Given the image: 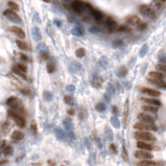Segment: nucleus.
I'll return each instance as SVG.
<instances>
[{
	"label": "nucleus",
	"instance_id": "26",
	"mask_svg": "<svg viewBox=\"0 0 166 166\" xmlns=\"http://www.w3.org/2000/svg\"><path fill=\"white\" fill-rule=\"evenodd\" d=\"M64 126H65L66 131H72V127H73L72 120L70 118H65L64 119Z\"/></svg>",
	"mask_w": 166,
	"mask_h": 166
},
{
	"label": "nucleus",
	"instance_id": "31",
	"mask_svg": "<svg viewBox=\"0 0 166 166\" xmlns=\"http://www.w3.org/2000/svg\"><path fill=\"white\" fill-rule=\"evenodd\" d=\"M7 6H9V9H11V10H13V11H15V12H18L19 11V5L16 3V2H14V1H9L7 2Z\"/></svg>",
	"mask_w": 166,
	"mask_h": 166
},
{
	"label": "nucleus",
	"instance_id": "24",
	"mask_svg": "<svg viewBox=\"0 0 166 166\" xmlns=\"http://www.w3.org/2000/svg\"><path fill=\"white\" fill-rule=\"evenodd\" d=\"M16 44H17V46H18L21 50L26 51V50L29 49V47H28V45H27V43L24 42V41H22V40H17V41H16Z\"/></svg>",
	"mask_w": 166,
	"mask_h": 166
},
{
	"label": "nucleus",
	"instance_id": "48",
	"mask_svg": "<svg viewBox=\"0 0 166 166\" xmlns=\"http://www.w3.org/2000/svg\"><path fill=\"white\" fill-rule=\"evenodd\" d=\"M41 58H42L43 60H48V59H49L48 52H41Z\"/></svg>",
	"mask_w": 166,
	"mask_h": 166
},
{
	"label": "nucleus",
	"instance_id": "12",
	"mask_svg": "<svg viewBox=\"0 0 166 166\" xmlns=\"http://www.w3.org/2000/svg\"><path fill=\"white\" fill-rule=\"evenodd\" d=\"M147 81L150 82L152 85H154L155 87L157 88H160V89H164L166 90V82L163 80V79H155V78H150V77H147Z\"/></svg>",
	"mask_w": 166,
	"mask_h": 166
},
{
	"label": "nucleus",
	"instance_id": "60",
	"mask_svg": "<svg viewBox=\"0 0 166 166\" xmlns=\"http://www.w3.org/2000/svg\"><path fill=\"white\" fill-rule=\"evenodd\" d=\"M44 2H49V0H43Z\"/></svg>",
	"mask_w": 166,
	"mask_h": 166
},
{
	"label": "nucleus",
	"instance_id": "41",
	"mask_svg": "<svg viewBox=\"0 0 166 166\" xmlns=\"http://www.w3.org/2000/svg\"><path fill=\"white\" fill-rule=\"evenodd\" d=\"M64 101H65L66 103L70 104V103H72V101H73V97H72L71 95H65V96H64Z\"/></svg>",
	"mask_w": 166,
	"mask_h": 166
},
{
	"label": "nucleus",
	"instance_id": "7",
	"mask_svg": "<svg viewBox=\"0 0 166 166\" xmlns=\"http://www.w3.org/2000/svg\"><path fill=\"white\" fill-rule=\"evenodd\" d=\"M140 13L144 16V17H148V18H153L154 15H155V12L153 11V9L149 6V5H146V4H142L139 9Z\"/></svg>",
	"mask_w": 166,
	"mask_h": 166
},
{
	"label": "nucleus",
	"instance_id": "4",
	"mask_svg": "<svg viewBox=\"0 0 166 166\" xmlns=\"http://www.w3.org/2000/svg\"><path fill=\"white\" fill-rule=\"evenodd\" d=\"M134 127L138 131H147V130H152V131H156L157 127L155 125V123H145V122H137L134 124Z\"/></svg>",
	"mask_w": 166,
	"mask_h": 166
},
{
	"label": "nucleus",
	"instance_id": "39",
	"mask_svg": "<svg viewBox=\"0 0 166 166\" xmlns=\"http://www.w3.org/2000/svg\"><path fill=\"white\" fill-rule=\"evenodd\" d=\"M137 27H138V29H139V31H144L147 27V24L145 22H143V21H140V23L137 25Z\"/></svg>",
	"mask_w": 166,
	"mask_h": 166
},
{
	"label": "nucleus",
	"instance_id": "33",
	"mask_svg": "<svg viewBox=\"0 0 166 166\" xmlns=\"http://www.w3.org/2000/svg\"><path fill=\"white\" fill-rule=\"evenodd\" d=\"M138 164H143V165H149V166H156L158 165L157 162H154L152 160H141Z\"/></svg>",
	"mask_w": 166,
	"mask_h": 166
},
{
	"label": "nucleus",
	"instance_id": "49",
	"mask_svg": "<svg viewBox=\"0 0 166 166\" xmlns=\"http://www.w3.org/2000/svg\"><path fill=\"white\" fill-rule=\"evenodd\" d=\"M66 90H67L68 92H74V90H75V87H74L73 85H68V86L66 87Z\"/></svg>",
	"mask_w": 166,
	"mask_h": 166
},
{
	"label": "nucleus",
	"instance_id": "50",
	"mask_svg": "<svg viewBox=\"0 0 166 166\" xmlns=\"http://www.w3.org/2000/svg\"><path fill=\"white\" fill-rule=\"evenodd\" d=\"M68 137H69V139H70V140L75 139V135L73 134V132H72V131H68Z\"/></svg>",
	"mask_w": 166,
	"mask_h": 166
},
{
	"label": "nucleus",
	"instance_id": "59",
	"mask_svg": "<svg viewBox=\"0 0 166 166\" xmlns=\"http://www.w3.org/2000/svg\"><path fill=\"white\" fill-rule=\"evenodd\" d=\"M138 166H149V165H143V164H138Z\"/></svg>",
	"mask_w": 166,
	"mask_h": 166
},
{
	"label": "nucleus",
	"instance_id": "34",
	"mask_svg": "<svg viewBox=\"0 0 166 166\" xmlns=\"http://www.w3.org/2000/svg\"><path fill=\"white\" fill-rule=\"evenodd\" d=\"M156 69L160 72H166V63H160L156 65Z\"/></svg>",
	"mask_w": 166,
	"mask_h": 166
},
{
	"label": "nucleus",
	"instance_id": "61",
	"mask_svg": "<svg viewBox=\"0 0 166 166\" xmlns=\"http://www.w3.org/2000/svg\"><path fill=\"white\" fill-rule=\"evenodd\" d=\"M163 1H165V0H163Z\"/></svg>",
	"mask_w": 166,
	"mask_h": 166
},
{
	"label": "nucleus",
	"instance_id": "1",
	"mask_svg": "<svg viewBox=\"0 0 166 166\" xmlns=\"http://www.w3.org/2000/svg\"><path fill=\"white\" fill-rule=\"evenodd\" d=\"M134 137L137 141H145V142H155L156 141V137L145 131H137L134 133Z\"/></svg>",
	"mask_w": 166,
	"mask_h": 166
},
{
	"label": "nucleus",
	"instance_id": "36",
	"mask_svg": "<svg viewBox=\"0 0 166 166\" xmlns=\"http://www.w3.org/2000/svg\"><path fill=\"white\" fill-rule=\"evenodd\" d=\"M72 33L74 35H76V36H82V35H84V31H82L79 26H75L74 29L72 31Z\"/></svg>",
	"mask_w": 166,
	"mask_h": 166
},
{
	"label": "nucleus",
	"instance_id": "17",
	"mask_svg": "<svg viewBox=\"0 0 166 166\" xmlns=\"http://www.w3.org/2000/svg\"><path fill=\"white\" fill-rule=\"evenodd\" d=\"M11 138L13 139V141L18 142V141H21L24 138V134L21 131H14L13 134L11 135Z\"/></svg>",
	"mask_w": 166,
	"mask_h": 166
},
{
	"label": "nucleus",
	"instance_id": "22",
	"mask_svg": "<svg viewBox=\"0 0 166 166\" xmlns=\"http://www.w3.org/2000/svg\"><path fill=\"white\" fill-rule=\"evenodd\" d=\"M19 103H20V102H19L18 98L15 97V96H12V97H10V98L6 99V105H9V107H11V108H14V107L18 105Z\"/></svg>",
	"mask_w": 166,
	"mask_h": 166
},
{
	"label": "nucleus",
	"instance_id": "58",
	"mask_svg": "<svg viewBox=\"0 0 166 166\" xmlns=\"http://www.w3.org/2000/svg\"><path fill=\"white\" fill-rule=\"evenodd\" d=\"M5 163H7V160H2L1 161V165H4Z\"/></svg>",
	"mask_w": 166,
	"mask_h": 166
},
{
	"label": "nucleus",
	"instance_id": "37",
	"mask_svg": "<svg viewBox=\"0 0 166 166\" xmlns=\"http://www.w3.org/2000/svg\"><path fill=\"white\" fill-rule=\"evenodd\" d=\"M95 109H96L97 112H103V111L105 110V105H104V103H102V102H98V103L95 105Z\"/></svg>",
	"mask_w": 166,
	"mask_h": 166
},
{
	"label": "nucleus",
	"instance_id": "62",
	"mask_svg": "<svg viewBox=\"0 0 166 166\" xmlns=\"http://www.w3.org/2000/svg\"><path fill=\"white\" fill-rule=\"evenodd\" d=\"M67 1H68V0H67Z\"/></svg>",
	"mask_w": 166,
	"mask_h": 166
},
{
	"label": "nucleus",
	"instance_id": "53",
	"mask_svg": "<svg viewBox=\"0 0 166 166\" xmlns=\"http://www.w3.org/2000/svg\"><path fill=\"white\" fill-rule=\"evenodd\" d=\"M112 110H113V113H114V114H116V115H117V114H118V108H117V107H116V105H114V107H113V109H112Z\"/></svg>",
	"mask_w": 166,
	"mask_h": 166
},
{
	"label": "nucleus",
	"instance_id": "47",
	"mask_svg": "<svg viewBox=\"0 0 166 166\" xmlns=\"http://www.w3.org/2000/svg\"><path fill=\"white\" fill-rule=\"evenodd\" d=\"M110 149L112 150L114 154H116V153H117V147H116V145H115L114 143H111V144H110Z\"/></svg>",
	"mask_w": 166,
	"mask_h": 166
},
{
	"label": "nucleus",
	"instance_id": "40",
	"mask_svg": "<svg viewBox=\"0 0 166 166\" xmlns=\"http://www.w3.org/2000/svg\"><path fill=\"white\" fill-rule=\"evenodd\" d=\"M16 67L20 70H22L23 72H26L27 71V66L25 64H22V63H19V64H16Z\"/></svg>",
	"mask_w": 166,
	"mask_h": 166
},
{
	"label": "nucleus",
	"instance_id": "9",
	"mask_svg": "<svg viewBox=\"0 0 166 166\" xmlns=\"http://www.w3.org/2000/svg\"><path fill=\"white\" fill-rule=\"evenodd\" d=\"M138 119L145 123H155V117L149 115V113H140L138 114Z\"/></svg>",
	"mask_w": 166,
	"mask_h": 166
},
{
	"label": "nucleus",
	"instance_id": "15",
	"mask_svg": "<svg viewBox=\"0 0 166 166\" xmlns=\"http://www.w3.org/2000/svg\"><path fill=\"white\" fill-rule=\"evenodd\" d=\"M141 19H139V17H137L135 15H132V16H129L126 18V23L129 25H132V26H137L138 24L140 23Z\"/></svg>",
	"mask_w": 166,
	"mask_h": 166
},
{
	"label": "nucleus",
	"instance_id": "20",
	"mask_svg": "<svg viewBox=\"0 0 166 166\" xmlns=\"http://www.w3.org/2000/svg\"><path fill=\"white\" fill-rule=\"evenodd\" d=\"M148 77L150 78H155V79H164V74L160 71H150L148 73Z\"/></svg>",
	"mask_w": 166,
	"mask_h": 166
},
{
	"label": "nucleus",
	"instance_id": "16",
	"mask_svg": "<svg viewBox=\"0 0 166 166\" xmlns=\"http://www.w3.org/2000/svg\"><path fill=\"white\" fill-rule=\"evenodd\" d=\"M105 24L108 26L109 31H114V29H117V23L114 19H112L111 17H108L107 20H105Z\"/></svg>",
	"mask_w": 166,
	"mask_h": 166
},
{
	"label": "nucleus",
	"instance_id": "29",
	"mask_svg": "<svg viewBox=\"0 0 166 166\" xmlns=\"http://www.w3.org/2000/svg\"><path fill=\"white\" fill-rule=\"evenodd\" d=\"M2 153H3L4 156H11L13 154V147L11 145H5L2 148Z\"/></svg>",
	"mask_w": 166,
	"mask_h": 166
},
{
	"label": "nucleus",
	"instance_id": "32",
	"mask_svg": "<svg viewBox=\"0 0 166 166\" xmlns=\"http://www.w3.org/2000/svg\"><path fill=\"white\" fill-rule=\"evenodd\" d=\"M47 71L49 73H53L55 71V64H54V62H52V61L48 62V64H47Z\"/></svg>",
	"mask_w": 166,
	"mask_h": 166
},
{
	"label": "nucleus",
	"instance_id": "14",
	"mask_svg": "<svg viewBox=\"0 0 166 166\" xmlns=\"http://www.w3.org/2000/svg\"><path fill=\"white\" fill-rule=\"evenodd\" d=\"M137 147L139 148V149H143V150H153L155 148L154 145H152L149 142H145V141H137Z\"/></svg>",
	"mask_w": 166,
	"mask_h": 166
},
{
	"label": "nucleus",
	"instance_id": "45",
	"mask_svg": "<svg viewBox=\"0 0 166 166\" xmlns=\"http://www.w3.org/2000/svg\"><path fill=\"white\" fill-rule=\"evenodd\" d=\"M122 157H123V159L125 160V161H127L129 160V158H127V152H126V147L123 145L122 146Z\"/></svg>",
	"mask_w": 166,
	"mask_h": 166
},
{
	"label": "nucleus",
	"instance_id": "35",
	"mask_svg": "<svg viewBox=\"0 0 166 166\" xmlns=\"http://www.w3.org/2000/svg\"><path fill=\"white\" fill-rule=\"evenodd\" d=\"M75 54H76L77 58H84L85 54H86V50H85L84 48H78V49L76 50Z\"/></svg>",
	"mask_w": 166,
	"mask_h": 166
},
{
	"label": "nucleus",
	"instance_id": "6",
	"mask_svg": "<svg viewBox=\"0 0 166 166\" xmlns=\"http://www.w3.org/2000/svg\"><path fill=\"white\" fill-rule=\"evenodd\" d=\"M85 5H86V3H82L80 0H73L71 2V6H72L73 11L77 14H81L85 11Z\"/></svg>",
	"mask_w": 166,
	"mask_h": 166
},
{
	"label": "nucleus",
	"instance_id": "56",
	"mask_svg": "<svg viewBox=\"0 0 166 166\" xmlns=\"http://www.w3.org/2000/svg\"><path fill=\"white\" fill-rule=\"evenodd\" d=\"M48 164H50V165H52V166H54V165H55V163H54L52 160H48Z\"/></svg>",
	"mask_w": 166,
	"mask_h": 166
},
{
	"label": "nucleus",
	"instance_id": "43",
	"mask_svg": "<svg viewBox=\"0 0 166 166\" xmlns=\"http://www.w3.org/2000/svg\"><path fill=\"white\" fill-rule=\"evenodd\" d=\"M147 49H148V47H147V45H146V44L142 46V48L140 49V55H141V57H144V55L146 54Z\"/></svg>",
	"mask_w": 166,
	"mask_h": 166
},
{
	"label": "nucleus",
	"instance_id": "25",
	"mask_svg": "<svg viewBox=\"0 0 166 166\" xmlns=\"http://www.w3.org/2000/svg\"><path fill=\"white\" fill-rule=\"evenodd\" d=\"M104 135H105V138L109 140V141H113L114 140V135H113V132L110 127H105V131H104Z\"/></svg>",
	"mask_w": 166,
	"mask_h": 166
},
{
	"label": "nucleus",
	"instance_id": "28",
	"mask_svg": "<svg viewBox=\"0 0 166 166\" xmlns=\"http://www.w3.org/2000/svg\"><path fill=\"white\" fill-rule=\"evenodd\" d=\"M111 123H112V125L114 127H116V129L120 127V121H119V119L116 116H112V117H111Z\"/></svg>",
	"mask_w": 166,
	"mask_h": 166
},
{
	"label": "nucleus",
	"instance_id": "38",
	"mask_svg": "<svg viewBox=\"0 0 166 166\" xmlns=\"http://www.w3.org/2000/svg\"><path fill=\"white\" fill-rule=\"evenodd\" d=\"M19 58H20L21 61H24V62H31V59L27 57L25 53H23V52H21V53L19 54Z\"/></svg>",
	"mask_w": 166,
	"mask_h": 166
},
{
	"label": "nucleus",
	"instance_id": "8",
	"mask_svg": "<svg viewBox=\"0 0 166 166\" xmlns=\"http://www.w3.org/2000/svg\"><path fill=\"white\" fill-rule=\"evenodd\" d=\"M141 93L144 94V95H147L149 97H158L161 95V92L156 90V89H152V88H147V87H144L141 89Z\"/></svg>",
	"mask_w": 166,
	"mask_h": 166
},
{
	"label": "nucleus",
	"instance_id": "10",
	"mask_svg": "<svg viewBox=\"0 0 166 166\" xmlns=\"http://www.w3.org/2000/svg\"><path fill=\"white\" fill-rule=\"evenodd\" d=\"M86 6L87 7H89L90 9V13H91V15H92V17L97 21V22H100V21H102V18H103V15H102V13L101 12H99V11H97V10H95V9H93L89 3H86Z\"/></svg>",
	"mask_w": 166,
	"mask_h": 166
},
{
	"label": "nucleus",
	"instance_id": "11",
	"mask_svg": "<svg viewBox=\"0 0 166 166\" xmlns=\"http://www.w3.org/2000/svg\"><path fill=\"white\" fill-rule=\"evenodd\" d=\"M9 31L11 33H13L16 37H18L19 39H24L25 38V32L21 28V27H18V26H11Z\"/></svg>",
	"mask_w": 166,
	"mask_h": 166
},
{
	"label": "nucleus",
	"instance_id": "42",
	"mask_svg": "<svg viewBox=\"0 0 166 166\" xmlns=\"http://www.w3.org/2000/svg\"><path fill=\"white\" fill-rule=\"evenodd\" d=\"M33 34L34 35H36V40H39V39H41V34L39 33V29H38V27H35V28L33 29Z\"/></svg>",
	"mask_w": 166,
	"mask_h": 166
},
{
	"label": "nucleus",
	"instance_id": "18",
	"mask_svg": "<svg viewBox=\"0 0 166 166\" xmlns=\"http://www.w3.org/2000/svg\"><path fill=\"white\" fill-rule=\"evenodd\" d=\"M142 110L146 113H152V114H156L158 113V107H155V105H150V104H144L142 107Z\"/></svg>",
	"mask_w": 166,
	"mask_h": 166
},
{
	"label": "nucleus",
	"instance_id": "46",
	"mask_svg": "<svg viewBox=\"0 0 166 166\" xmlns=\"http://www.w3.org/2000/svg\"><path fill=\"white\" fill-rule=\"evenodd\" d=\"M153 2L158 9H160L162 6V4H163V0H153Z\"/></svg>",
	"mask_w": 166,
	"mask_h": 166
},
{
	"label": "nucleus",
	"instance_id": "54",
	"mask_svg": "<svg viewBox=\"0 0 166 166\" xmlns=\"http://www.w3.org/2000/svg\"><path fill=\"white\" fill-rule=\"evenodd\" d=\"M74 113H75L74 109H69V110H68V114H69V115H74Z\"/></svg>",
	"mask_w": 166,
	"mask_h": 166
},
{
	"label": "nucleus",
	"instance_id": "5",
	"mask_svg": "<svg viewBox=\"0 0 166 166\" xmlns=\"http://www.w3.org/2000/svg\"><path fill=\"white\" fill-rule=\"evenodd\" d=\"M135 157L137 159L141 160H152L153 159V154L148 150H143V149H138L135 152Z\"/></svg>",
	"mask_w": 166,
	"mask_h": 166
},
{
	"label": "nucleus",
	"instance_id": "30",
	"mask_svg": "<svg viewBox=\"0 0 166 166\" xmlns=\"http://www.w3.org/2000/svg\"><path fill=\"white\" fill-rule=\"evenodd\" d=\"M117 74H118L119 77H124V76L127 74V69H126V67H124V66L120 67V68L118 69V71H117Z\"/></svg>",
	"mask_w": 166,
	"mask_h": 166
},
{
	"label": "nucleus",
	"instance_id": "52",
	"mask_svg": "<svg viewBox=\"0 0 166 166\" xmlns=\"http://www.w3.org/2000/svg\"><path fill=\"white\" fill-rule=\"evenodd\" d=\"M89 140H90L89 138H85V144L87 145V147H88V148H90V147H91V145H90V142H89Z\"/></svg>",
	"mask_w": 166,
	"mask_h": 166
},
{
	"label": "nucleus",
	"instance_id": "57",
	"mask_svg": "<svg viewBox=\"0 0 166 166\" xmlns=\"http://www.w3.org/2000/svg\"><path fill=\"white\" fill-rule=\"evenodd\" d=\"M54 22H55V24H57L58 26H61V25H62V23H61V21H58V20H55Z\"/></svg>",
	"mask_w": 166,
	"mask_h": 166
},
{
	"label": "nucleus",
	"instance_id": "27",
	"mask_svg": "<svg viewBox=\"0 0 166 166\" xmlns=\"http://www.w3.org/2000/svg\"><path fill=\"white\" fill-rule=\"evenodd\" d=\"M43 98L46 100V101H51L53 99V94L52 92L50 91H44L43 92Z\"/></svg>",
	"mask_w": 166,
	"mask_h": 166
},
{
	"label": "nucleus",
	"instance_id": "3",
	"mask_svg": "<svg viewBox=\"0 0 166 166\" xmlns=\"http://www.w3.org/2000/svg\"><path fill=\"white\" fill-rule=\"evenodd\" d=\"M3 15L12 22H15V23H21V18L20 16L17 14V12L11 10V9H7L3 12Z\"/></svg>",
	"mask_w": 166,
	"mask_h": 166
},
{
	"label": "nucleus",
	"instance_id": "21",
	"mask_svg": "<svg viewBox=\"0 0 166 166\" xmlns=\"http://www.w3.org/2000/svg\"><path fill=\"white\" fill-rule=\"evenodd\" d=\"M54 133H55V136L58 137L59 140H61V141H65L66 140V133L62 129H55Z\"/></svg>",
	"mask_w": 166,
	"mask_h": 166
},
{
	"label": "nucleus",
	"instance_id": "2",
	"mask_svg": "<svg viewBox=\"0 0 166 166\" xmlns=\"http://www.w3.org/2000/svg\"><path fill=\"white\" fill-rule=\"evenodd\" d=\"M9 115H10V117H12L14 119L15 123L19 127H24L26 125V121H25V118L23 117V115H20L19 113H17L16 111H14L13 109L9 110Z\"/></svg>",
	"mask_w": 166,
	"mask_h": 166
},
{
	"label": "nucleus",
	"instance_id": "51",
	"mask_svg": "<svg viewBox=\"0 0 166 166\" xmlns=\"http://www.w3.org/2000/svg\"><path fill=\"white\" fill-rule=\"evenodd\" d=\"M31 130H32V132H34L35 134L37 133V125H36V123H35V122L32 124V126H31Z\"/></svg>",
	"mask_w": 166,
	"mask_h": 166
},
{
	"label": "nucleus",
	"instance_id": "55",
	"mask_svg": "<svg viewBox=\"0 0 166 166\" xmlns=\"http://www.w3.org/2000/svg\"><path fill=\"white\" fill-rule=\"evenodd\" d=\"M104 98H105V100H107V101H110V100H111V98H110V96H109L108 94H105V95H104Z\"/></svg>",
	"mask_w": 166,
	"mask_h": 166
},
{
	"label": "nucleus",
	"instance_id": "44",
	"mask_svg": "<svg viewBox=\"0 0 166 166\" xmlns=\"http://www.w3.org/2000/svg\"><path fill=\"white\" fill-rule=\"evenodd\" d=\"M117 31H118V32H129L130 28H129L126 25H120V26L117 27Z\"/></svg>",
	"mask_w": 166,
	"mask_h": 166
},
{
	"label": "nucleus",
	"instance_id": "13",
	"mask_svg": "<svg viewBox=\"0 0 166 166\" xmlns=\"http://www.w3.org/2000/svg\"><path fill=\"white\" fill-rule=\"evenodd\" d=\"M141 100L143 101V102H145L146 104H150V105H155V107H160L162 103H161V101L159 100V99H157V98H155V97H142L141 98Z\"/></svg>",
	"mask_w": 166,
	"mask_h": 166
},
{
	"label": "nucleus",
	"instance_id": "23",
	"mask_svg": "<svg viewBox=\"0 0 166 166\" xmlns=\"http://www.w3.org/2000/svg\"><path fill=\"white\" fill-rule=\"evenodd\" d=\"M13 72L16 74V75H18V76H20L21 78H23V79H27V76H26V72H23L22 70H20V69H18L16 66H14L13 67Z\"/></svg>",
	"mask_w": 166,
	"mask_h": 166
},
{
	"label": "nucleus",
	"instance_id": "19",
	"mask_svg": "<svg viewBox=\"0 0 166 166\" xmlns=\"http://www.w3.org/2000/svg\"><path fill=\"white\" fill-rule=\"evenodd\" d=\"M88 117V112L85 107H80L78 109V118L80 120H86Z\"/></svg>",
	"mask_w": 166,
	"mask_h": 166
}]
</instances>
